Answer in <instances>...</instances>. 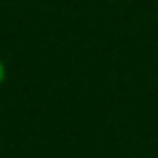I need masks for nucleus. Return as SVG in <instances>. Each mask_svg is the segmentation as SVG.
Listing matches in <instances>:
<instances>
[{
  "label": "nucleus",
  "instance_id": "f257e3e1",
  "mask_svg": "<svg viewBox=\"0 0 158 158\" xmlns=\"http://www.w3.org/2000/svg\"><path fill=\"white\" fill-rule=\"evenodd\" d=\"M7 81V64L2 62V57H0V86Z\"/></svg>",
  "mask_w": 158,
  "mask_h": 158
}]
</instances>
